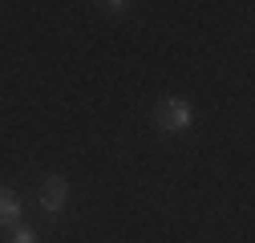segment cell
I'll return each mask as SVG.
<instances>
[{"label":"cell","instance_id":"6da1fadb","mask_svg":"<svg viewBox=\"0 0 255 243\" xmlns=\"http://www.w3.org/2000/svg\"><path fill=\"white\" fill-rule=\"evenodd\" d=\"M190 122H195V110H190V102H182V98H162L158 110H154V126L166 130V134L186 130Z\"/></svg>","mask_w":255,"mask_h":243},{"label":"cell","instance_id":"277c9868","mask_svg":"<svg viewBox=\"0 0 255 243\" xmlns=\"http://www.w3.org/2000/svg\"><path fill=\"white\" fill-rule=\"evenodd\" d=\"M12 243H37V231H28V227H16V231H12Z\"/></svg>","mask_w":255,"mask_h":243},{"label":"cell","instance_id":"3957f363","mask_svg":"<svg viewBox=\"0 0 255 243\" xmlns=\"http://www.w3.org/2000/svg\"><path fill=\"white\" fill-rule=\"evenodd\" d=\"M16 219H20V199H16V191L0 187V227H16Z\"/></svg>","mask_w":255,"mask_h":243},{"label":"cell","instance_id":"7a4b0ae2","mask_svg":"<svg viewBox=\"0 0 255 243\" xmlns=\"http://www.w3.org/2000/svg\"><path fill=\"white\" fill-rule=\"evenodd\" d=\"M65 203H69V182L61 178V174H49L45 187H41V207H45V215H61Z\"/></svg>","mask_w":255,"mask_h":243}]
</instances>
